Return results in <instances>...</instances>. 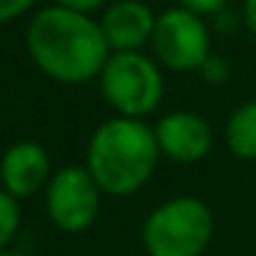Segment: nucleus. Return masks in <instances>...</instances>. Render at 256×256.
I'll use <instances>...</instances> for the list:
<instances>
[{"mask_svg": "<svg viewBox=\"0 0 256 256\" xmlns=\"http://www.w3.org/2000/svg\"><path fill=\"white\" fill-rule=\"evenodd\" d=\"M228 72H232V66H228L226 58L215 56V52H210V56L204 58V64L198 66V74L204 83H212V86H220L228 80Z\"/></svg>", "mask_w": 256, "mask_h": 256, "instance_id": "f8f14e48", "label": "nucleus"}, {"mask_svg": "<svg viewBox=\"0 0 256 256\" xmlns=\"http://www.w3.org/2000/svg\"><path fill=\"white\" fill-rule=\"evenodd\" d=\"M22 223V210H20V198H14L6 188H0V250L8 248L20 232Z\"/></svg>", "mask_w": 256, "mask_h": 256, "instance_id": "9b49d317", "label": "nucleus"}, {"mask_svg": "<svg viewBox=\"0 0 256 256\" xmlns=\"http://www.w3.org/2000/svg\"><path fill=\"white\" fill-rule=\"evenodd\" d=\"M34 6H36V0H0V25L28 14Z\"/></svg>", "mask_w": 256, "mask_h": 256, "instance_id": "ddd939ff", "label": "nucleus"}, {"mask_svg": "<svg viewBox=\"0 0 256 256\" xmlns=\"http://www.w3.org/2000/svg\"><path fill=\"white\" fill-rule=\"evenodd\" d=\"M154 22H157V14L146 6L144 0H116V3H108L100 20L110 52L144 50L152 42Z\"/></svg>", "mask_w": 256, "mask_h": 256, "instance_id": "1a4fd4ad", "label": "nucleus"}, {"mask_svg": "<svg viewBox=\"0 0 256 256\" xmlns=\"http://www.w3.org/2000/svg\"><path fill=\"white\" fill-rule=\"evenodd\" d=\"M154 127L144 118L113 116L102 122L88 138L86 168L105 196H132L152 179L160 162Z\"/></svg>", "mask_w": 256, "mask_h": 256, "instance_id": "f03ea898", "label": "nucleus"}, {"mask_svg": "<svg viewBox=\"0 0 256 256\" xmlns=\"http://www.w3.org/2000/svg\"><path fill=\"white\" fill-rule=\"evenodd\" d=\"M28 56L50 80L64 86H83L100 78L110 47L102 25L88 12L66 6H47L30 17L25 28Z\"/></svg>", "mask_w": 256, "mask_h": 256, "instance_id": "f257e3e1", "label": "nucleus"}, {"mask_svg": "<svg viewBox=\"0 0 256 256\" xmlns=\"http://www.w3.org/2000/svg\"><path fill=\"white\" fill-rule=\"evenodd\" d=\"M58 6H66V8H78V12H96L108 3V0H56Z\"/></svg>", "mask_w": 256, "mask_h": 256, "instance_id": "2eb2a0df", "label": "nucleus"}, {"mask_svg": "<svg viewBox=\"0 0 256 256\" xmlns=\"http://www.w3.org/2000/svg\"><path fill=\"white\" fill-rule=\"evenodd\" d=\"M50 176V154L36 140H20V144L8 146L0 160V184L20 201L44 190Z\"/></svg>", "mask_w": 256, "mask_h": 256, "instance_id": "6e6552de", "label": "nucleus"}, {"mask_svg": "<svg viewBox=\"0 0 256 256\" xmlns=\"http://www.w3.org/2000/svg\"><path fill=\"white\" fill-rule=\"evenodd\" d=\"M149 47L162 69L198 72L204 58L212 52L210 25L204 14H196L184 6L166 8L162 14H157Z\"/></svg>", "mask_w": 256, "mask_h": 256, "instance_id": "39448f33", "label": "nucleus"}, {"mask_svg": "<svg viewBox=\"0 0 256 256\" xmlns=\"http://www.w3.org/2000/svg\"><path fill=\"white\" fill-rule=\"evenodd\" d=\"M160 64L140 50L110 52L100 72V91L116 116L146 118L160 108L166 94Z\"/></svg>", "mask_w": 256, "mask_h": 256, "instance_id": "20e7f679", "label": "nucleus"}, {"mask_svg": "<svg viewBox=\"0 0 256 256\" xmlns=\"http://www.w3.org/2000/svg\"><path fill=\"white\" fill-rule=\"evenodd\" d=\"M226 3L228 0H176V6H184V8H190V12H196V14H204V17L223 12Z\"/></svg>", "mask_w": 256, "mask_h": 256, "instance_id": "4468645a", "label": "nucleus"}, {"mask_svg": "<svg viewBox=\"0 0 256 256\" xmlns=\"http://www.w3.org/2000/svg\"><path fill=\"white\" fill-rule=\"evenodd\" d=\"M242 20H245V28H248L256 39V0H245L242 3Z\"/></svg>", "mask_w": 256, "mask_h": 256, "instance_id": "dca6fc26", "label": "nucleus"}, {"mask_svg": "<svg viewBox=\"0 0 256 256\" xmlns=\"http://www.w3.org/2000/svg\"><path fill=\"white\" fill-rule=\"evenodd\" d=\"M0 256H22V254H17V250H8V248H3V250H0Z\"/></svg>", "mask_w": 256, "mask_h": 256, "instance_id": "f3484780", "label": "nucleus"}, {"mask_svg": "<svg viewBox=\"0 0 256 256\" xmlns=\"http://www.w3.org/2000/svg\"><path fill=\"white\" fill-rule=\"evenodd\" d=\"M215 218L196 196L162 201L146 215L140 240L149 256H201L210 248Z\"/></svg>", "mask_w": 256, "mask_h": 256, "instance_id": "7ed1b4c3", "label": "nucleus"}, {"mask_svg": "<svg viewBox=\"0 0 256 256\" xmlns=\"http://www.w3.org/2000/svg\"><path fill=\"white\" fill-rule=\"evenodd\" d=\"M47 218L66 234H80L94 226L102 206V188L86 166H64L52 171L44 188Z\"/></svg>", "mask_w": 256, "mask_h": 256, "instance_id": "423d86ee", "label": "nucleus"}, {"mask_svg": "<svg viewBox=\"0 0 256 256\" xmlns=\"http://www.w3.org/2000/svg\"><path fill=\"white\" fill-rule=\"evenodd\" d=\"M226 146L234 157L256 162V100L242 102L226 122Z\"/></svg>", "mask_w": 256, "mask_h": 256, "instance_id": "9d476101", "label": "nucleus"}, {"mask_svg": "<svg viewBox=\"0 0 256 256\" xmlns=\"http://www.w3.org/2000/svg\"><path fill=\"white\" fill-rule=\"evenodd\" d=\"M154 138L160 154L182 166H193L212 152V127L193 110H174L160 116L154 124Z\"/></svg>", "mask_w": 256, "mask_h": 256, "instance_id": "0eeeda50", "label": "nucleus"}]
</instances>
